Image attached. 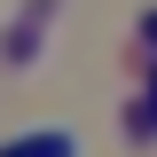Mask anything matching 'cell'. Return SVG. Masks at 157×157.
Wrapping results in <instances>:
<instances>
[{"label": "cell", "instance_id": "1", "mask_svg": "<svg viewBox=\"0 0 157 157\" xmlns=\"http://www.w3.org/2000/svg\"><path fill=\"white\" fill-rule=\"evenodd\" d=\"M0 157H71V134H24V141H8Z\"/></svg>", "mask_w": 157, "mask_h": 157}, {"label": "cell", "instance_id": "2", "mask_svg": "<svg viewBox=\"0 0 157 157\" xmlns=\"http://www.w3.org/2000/svg\"><path fill=\"white\" fill-rule=\"evenodd\" d=\"M141 126H157V94H149V102H141Z\"/></svg>", "mask_w": 157, "mask_h": 157}, {"label": "cell", "instance_id": "3", "mask_svg": "<svg viewBox=\"0 0 157 157\" xmlns=\"http://www.w3.org/2000/svg\"><path fill=\"white\" fill-rule=\"evenodd\" d=\"M149 39H157V16H149Z\"/></svg>", "mask_w": 157, "mask_h": 157}]
</instances>
